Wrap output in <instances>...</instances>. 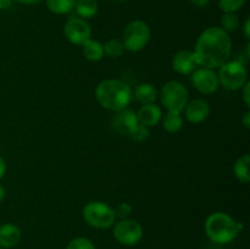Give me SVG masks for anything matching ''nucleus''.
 I'll list each match as a JSON object with an SVG mask.
<instances>
[{"label": "nucleus", "instance_id": "nucleus-31", "mask_svg": "<svg viewBox=\"0 0 250 249\" xmlns=\"http://www.w3.org/2000/svg\"><path fill=\"white\" fill-rule=\"evenodd\" d=\"M5 172H6V163H5L2 156H0V180L4 177Z\"/></svg>", "mask_w": 250, "mask_h": 249}, {"label": "nucleus", "instance_id": "nucleus-1", "mask_svg": "<svg viewBox=\"0 0 250 249\" xmlns=\"http://www.w3.org/2000/svg\"><path fill=\"white\" fill-rule=\"evenodd\" d=\"M193 53L198 65L215 70L229 60L232 53V39L221 27H209L203 31L197 39Z\"/></svg>", "mask_w": 250, "mask_h": 249}, {"label": "nucleus", "instance_id": "nucleus-10", "mask_svg": "<svg viewBox=\"0 0 250 249\" xmlns=\"http://www.w3.org/2000/svg\"><path fill=\"white\" fill-rule=\"evenodd\" d=\"M192 84L199 93L205 95L214 94L220 87L217 73L211 68L200 67L192 73Z\"/></svg>", "mask_w": 250, "mask_h": 249}, {"label": "nucleus", "instance_id": "nucleus-22", "mask_svg": "<svg viewBox=\"0 0 250 249\" xmlns=\"http://www.w3.org/2000/svg\"><path fill=\"white\" fill-rule=\"evenodd\" d=\"M221 28L224 29L227 33H232V32H236L239 27V17L236 12H224L221 17Z\"/></svg>", "mask_w": 250, "mask_h": 249}, {"label": "nucleus", "instance_id": "nucleus-25", "mask_svg": "<svg viewBox=\"0 0 250 249\" xmlns=\"http://www.w3.org/2000/svg\"><path fill=\"white\" fill-rule=\"evenodd\" d=\"M247 0H219V7L224 12H237L244 6Z\"/></svg>", "mask_w": 250, "mask_h": 249}, {"label": "nucleus", "instance_id": "nucleus-16", "mask_svg": "<svg viewBox=\"0 0 250 249\" xmlns=\"http://www.w3.org/2000/svg\"><path fill=\"white\" fill-rule=\"evenodd\" d=\"M158 97L159 93L158 89L155 88V85L148 82L138 84L133 92V98L137 102L141 103L142 105L154 104V103L156 102V99H158Z\"/></svg>", "mask_w": 250, "mask_h": 249}, {"label": "nucleus", "instance_id": "nucleus-3", "mask_svg": "<svg viewBox=\"0 0 250 249\" xmlns=\"http://www.w3.org/2000/svg\"><path fill=\"white\" fill-rule=\"evenodd\" d=\"M204 229L208 238L211 242L216 244H229L238 236L242 225H239L231 215L216 211L207 217Z\"/></svg>", "mask_w": 250, "mask_h": 249}, {"label": "nucleus", "instance_id": "nucleus-6", "mask_svg": "<svg viewBox=\"0 0 250 249\" xmlns=\"http://www.w3.org/2000/svg\"><path fill=\"white\" fill-rule=\"evenodd\" d=\"M220 85L227 90L236 92L241 90L242 87L248 82V71L243 62L238 60H229L221 67H219Z\"/></svg>", "mask_w": 250, "mask_h": 249}, {"label": "nucleus", "instance_id": "nucleus-29", "mask_svg": "<svg viewBox=\"0 0 250 249\" xmlns=\"http://www.w3.org/2000/svg\"><path fill=\"white\" fill-rule=\"evenodd\" d=\"M243 33L247 39L250 38V19H247L243 24Z\"/></svg>", "mask_w": 250, "mask_h": 249}, {"label": "nucleus", "instance_id": "nucleus-2", "mask_svg": "<svg viewBox=\"0 0 250 249\" xmlns=\"http://www.w3.org/2000/svg\"><path fill=\"white\" fill-rule=\"evenodd\" d=\"M94 95L100 106L117 112L128 107L133 99V90L125 81L109 78L98 83Z\"/></svg>", "mask_w": 250, "mask_h": 249}, {"label": "nucleus", "instance_id": "nucleus-32", "mask_svg": "<svg viewBox=\"0 0 250 249\" xmlns=\"http://www.w3.org/2000/svg\"><path fill=\"white\" fill-rule=\"evenodd\" d=\"M189 1L192 2V4L194 5V6L204 7V6H207L208 4H209L210 0H189Z\"/></svg>", "mask_w": 250, "mask_h": 249}, {"label": "nucleus", "instance_id": "nucleus-4", "mask_svg": "<svg viewBox=\"0 0 250 249\" xmlns=\"http://www.w3.org/2000/svg\"><path fill=\"white\" fill-rule=\"evenodd\" d=\"M84 221L97 229H106L116 221L114 208L102 200H92L87 203L82 210Z\"/></svg>", "mask_w": 250, "mask_h": 249}, {"label": "nucleus", "instance_id": "nucleus-7", "mask_svg": "<svg viewBox=\"0 0 250 249\" xmlns=\"http://www.w3.org/2000/svg\"><path fill=\"white\" fill-rule=\"evenodd\" d=\"M160 100L167 111L183 112L189 102V92L180 81H168L160 90Z\"/></svg>", "mask_w": 250, "mask_h": 249}, {"label": "nucleus", "instance_id": "nucleus-12", "mask_svg": "<svg viewBox=\"0 0 250 249\" xmlns=\"http://www.w3.org/2000/svg\"><path fill=\"white\" fill-rule=\"evenodd\" d=\"M137 124H138V119H137L136 111L128 107L115 112L111 120V126L114 131L121 136H128Z\"/></svg>", "mask_w": 250, "mask_h": 249}, {"label": "nucleus", "instance_id": "nucleus-19", "mask_svg": "<svg viewBox=\"0 0 250 249\" xmlns=\"http://www.w3.org/2000/svg\"><path fill=\"white\" fill-rule=\"evenodd\" d=\"M73 10L81 19H93L98 14V1L97 0H76Z\"/></svg>", "mask_w": 250, "mask_h": 249}, {"label": "nucleus", "instance_id": "nucleus-21", "mask_svg": "<svg viewBox=\"0 0 250 249\" xmlns=\"http://www.w3.org/2000/svg\"><path fill=\"white\" fill-rule=\"evenodd\" d=\"M45 2L53 14L65 15L75 9L76 0H45Z\"/></svg>", "mask_w": 250, "mask_h": 249}, {"label": "nucleus", "instance_id": "nucleus-30", "mask_svg": "<svg viewBox=\"0 0 250 249\" xmlns=\"http://www.w3.org/2000/svg\"><path fill=\"white\" fill-rule=\"evenodd\" d=\"M242 124H244V127H246L247 129L250 128V111L249 110L243 115V117H242Z\"/></svg>", "mask_w": 250, "mask_h": 249}, {"label": "nucleus", "instance_id": "nucleus-37", "mask_svg": "<svg viewBox=\"0 0 250 249\" xmlns=\"http://www.w3.org/2000/svg\"><path fill=\"white\" fill-rule=\"evenodd\" d=\"M0 249H2V247H1V246H0Z\"/></svg>", "mask_w": 250, "mask_h": 249}, {"label": "nucleus", "instance_id": "nucleus-9", "mask_svg": "<svg viewBox=\"0 0 250 249\" xmlns=\"http://www.w3.org/2000/svg\"><path fill=\"white\" fill-rule=\"evenodd\" d=\"M63 34L66 39L73 45L82 46L92 36V28L87 20L81 17H70L63 26Z\"/></svg>", "mask_w": 250, "mask_h": 249}, {"label": "nucleus", "instance_id": "nucleus-23", "mask_svg": "<svg viewBox=\"0 0 250 249\" xmlns=\"http://www.w3.org/2000/svg\"><path fill=\"white\" fill-rule=\"evenodd\" d=\"M103 49H104V55L109 58H120L125 51L121 39H110L106 43L103 44Z\"/></svg>", "mask_w": 250, "mask_h": 249}, {"label": "nucleus", "instance_id": "nucleus-14", "mask_svg": "<svg viewBox=\"0 0 250 249\" xmlns=\"http://www.w3.org/2000/svg\"><path fill=\"white\" fill-rule=\"evenodd\" d=\"M136 114L137 119H138V124H143L148 128L155 127L156 124H160L161 119H163V111H161L160 106H158L155 103L154 104L142 105L141 109Z\"/></svg>", "mask_w": 250, "mask_h": 249}, {"label": "nucleus", "instance_id": "nucleus-18", "mask_svg": "<svg viewBox=\"0 0 250 249\" xmlns=\"http://www.w3.org/2000/svg\"><path fill=\"white\" fill-rule=\"evenodd\" d=\"M163 127L166 132L173 134L180 132L183 128V117L182 112L167 111V114L163 117Z\"/></svg>", "mask_w": 250, "mask_h": 249}, {"label": "nucleus", "instance_id": "nucleus-13", "mask_svg": "<svg viewBox=\"0 0 250 249\" xmlns=\"http://www.w3.org/2000/svg\"><path fill=\"white\" fill-rule=\"evenodd\" d=\"M197 59L192 50H180L173 55L172 68L180 75H192L198 68Z\"/></svg>", "mask_w": 250, "mask_h": 249}, {"label": "nucleus", "instance_id": "nucleus-5", "mask_svg": "<svg viewBox=\"0 0 250 249\" xmlns=\"http://www.w3.org/2000/svg\"><path fill=\"white\" fill-rule=\"evenodd\" d=\"M150 28L143 20H133L129 22L122 33V44L125 50L138 53L143 50L150 41Z\"/></svg>", "mask_w": 250, "mask_h": 249}, {"label": "nucleus", "instance_id": "nucleus-11", "mask_svg": "<svg viewBox=\"0 0 250 249\" xmlns=\"http://www.w3.org/2000/svg\"><path fill=\"white\" fill-rule=\"evenodd\" d=\"M183 112H185L186 120L188 122L198 124L208 120V117L211 114V107L207 100L197 98V99L189 100L187 103Z\"/></svg>", "mask_w": 250, "mask_h": 249}, {"label": "nucleus", "instance_id": "nucleus-34", "mask_svg": "<svg viewBox=\"0 0 250 249\" xmlns=\"http://www.w3.org/2000/svg\"><path fill=\"white\" fill-rule=\"evenodd\" d=\"M15 1L23 5H33V4H38V2L43 1V0H15Z\"/></svg>", "mask_w": 250, "mask_h": 249}, {"label": "nucleus", "instance_id": "nucleus-35", "mask_svg": "<svg viewBox=\"0 0 250 249\" xmlns=\"http://www.w3.org/2000/svg\"><path fill=\"white\" fill-rule=\"evenodd\" d=\"M4 198H5V188H4V186L0 185V202H1Z\"/></svg>", "mask_w": 250, "mask_h": 249}, {"label": "nucleus", "instance_id": "nucleus-26", "mask_svg": "<svg viewBox=\"0 0 250 249\" xmlns=\"http://www.w3.org/2000/svg\"><path fill=\"white\" fill-rule=\"evenodd\" d=\"M66 249H95V247L90 239L85 237H76L71 239Z\"/></svg>", "mask_w": 250, "mask_h": 249}, {"label": "nucleus", "instance_id": "nucleus-33", "mask_svg": "<svg viewBox=\"0 0 250 249\" xmlns=\"http://www.w3.org/2000/svg\"><path fill=\"white\" fill-rule=\"evenodd\" d=\"M12 1H14V0H0V10L9 9L12 5Z\"/></svg>", "mask_w": 250, "mask_h": 249}, {"label": "nucleus", "instance_id": "nucleus-24", "mask_svg": "<svg viewBox=\"0 0 250 249\" xmlns=\"http://www.w3.org/2000/svg\"><path fill=\"white\" fill-rule=\"evenodd\" d=\"M128 137L136 143H143L150 137V129L148 127L143 126V124H138L134 127L133 131L128 134Z\"/></svg>", "mask_w": 250, "mask_h": 249}, {"label": "nucleus", "instance_id": "nucleus-8", "mask_svg": "<svg viewBox=\"0 0 250 249\" xmlns=\"http://www.w3.org/2000/svg\"><path fill=\"white\" fill-rule=\"evenodd\" d=\"M115 239L120 244L132 247L138 244L143 238V227L137 220L124 219L119 220L114 226Z\"/></svg>", "mask_w": 250, "mask_h": 249}, {"label": "nucleus", "instance_id": "nucleus-17", "mask_svg": "<svg viewBox=\"0 0 250 249\" xmlns=\"http://www.w3.org/2000/svg\"><path fill=\"white\" fill-rule=\"evenodd\" d=\"M82 51L84 58L87 59L88 61H92V62H98V61H100L104 58L103 44L92 38L88 39V41L83 44Z\"/></svg>", "mask_w": 250, "mask_h": 249}, {"label": "nucleus", "instance_id": "nucleus-27", "mask_svg": "<svg viewBox=\"0 0 250 249\" xmlns=\"http://www.w3.org/2000/svg\"><path fill=\"white\" fill-rule=\"evenodd\" d=\"M115 211V216L116 219L119 217L120 220H124V219H128L129 214L132 212V207L127 203H121L120 205H117L116 208L114 209Z\"/></svg>", "mask_w": 250, "mask_h": 249}, {"label": "nucleus", "instance_id": "nucleus-20", "mask_svg": "<svg viewBox=\"0 0 250 249\" xmlns=\"http://www.w3.org/2000/svg\"><path fill=\"white\" fill-rule=\"evenodd\" d=\"M250 156L248 154L239 156L234 163L233 172L237 180L242 183H248L250 181Z\"/></svg>", "mask_w": 250, "mask_h": 249}, {"label": "nucleus", "instance_id": "nucleus-15", "mask_svg": "<svg viewBox=\"0 0 250 249\" xmlns=\"http://www.w3.org/2000/svg\"><path fill=\"white\" fill-rule=\"evenodd\" d=\"M21 229L15 224H5L0 226V246L2 248H14L21 241Z\"/></svg>", "mask_w": 250, "mask_h": 249}, {"label": "nucleus", "instance_id": "nucleus-36", "mask_svg": "<svg viewBox=\"0 0 250 249\" xmlns=\"http://www.w3.org/2000/svg\"><path fill=\"white\" fill-rule=\"evenodd\" d=\"M115 1H126V0H115Z\"/></svg>", "mask_w": 250, "mask_h": 249}, {"label": "nucleus", "instance_id": "nucleus-28", "mask_svg": "<svg viewBox=\"0 0 250 249\" xmlns=\"http://www.w3.org/2000/svg\"><path fill=\"white\" fill-rule=\"evenodd\" d=\"M241 92H242V99H243L244 104H246L247 107H249L250 106V82L249 81L243 85V87H242Z\"/></svg>", "mask_w": 250, "mask_h": 249}]
</instances>
